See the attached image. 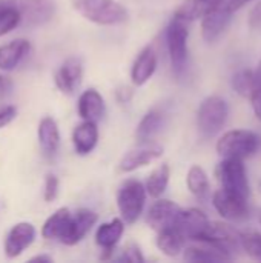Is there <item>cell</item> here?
I'll return each mask as SVG.
<instances>
[{"label":"cell","mask_w":261,"mask_h":263,"mask_svg":"<svg viewBox=\"0 0 261 263\" xmlns=\"http://www.w3.org/2000/svg\"><path fill=\"white\" fill-rule=\"evenodd\" d=\"M132 99V89L128 88V86H123V88H118L117 91V100L120 103H126Z\"/></svg>","instance_id":"8d00e7d4"},{"label":"cell","mask_w":261,"mask_h":263,"mask_svg":"<svg viewBox=\"0 0 261 263\" xmlns=\"http://www.w3.org/2000/svg\"><path fill=\"white\" fill-rule=\"evenodd\" d=\"M232 11L225 8H212L202 17V35L206 42H215L229 26Z\"/></svg>","instance_id":"9a60e30c"},{"label":"cell","mask_w":261,"mask_h":263,"mask_svg":"<svg viewBox=\"0 0 261 263\" xmlns=\"http://www.w3.org/2000/svg\"><path fill=\"white\" fill-rule=\"evenodd\" d=\"M169 177H171V168L168 163H162L160 166H157L146 179L145 186L148 194L154 199H158L166 191Z\"/></svg>","instance_id":"83f0119b"},{"label":"cell","mask_w":261,"mask_h":263,"mask_svg":"<svg viewBox=\"0 0 261 263\" xmlns=\"http://www.w3.org/2000/svg\"><path fill=\"white\" fill-rule=\"evenodd\" d=\"M35 239V228L28 222H20L14 225L5 239V254L9 259L18 257L28 247L32 245Z\"/></svg>","instance_id":"7c38bea8"},{"label":"cell","mask_w":261,"mask_h":263,"mask_svg":"<svg viewBox=\"0 0 261 263\" xmlns=\"http://www.w3.org/2000/svg\"><path fill=\"white\" fill-rule=\"evenodd\" d=\"M229 116V108L225 99L220 96L206 97L197 111V125L203 136L214 137L226 125Z\"/></svg>","instance_id":"8992f818"},{"label":"cell","mask_w":261,"mask_h":263,"mask_svg":"<svg viewBox=\"0 0 261 263\" xmlns=\"http://www.w3.org/2000/svg\"><path fill=\"white\" fill-rule=\"evenodd\" d=\"M163 112L160 109H151L148 111L143 119L140 120L137 131H135V139L140 145L143 143H151V140L160 133L163 126Z\"/></svg>","instance_id":"cb8c5ba5"},{"label":"cell","mask_w":261,"mask_h":263,"mask_svg":"<svg viewBox=\"0 0 261 263\" xmlns=\"http://www.w3.org/2000/svg\"><path fill=\"white\" fill-rule=\"evenodd\" d=\"M97 214L91 210H78L72 214L71 217V222H69V227H68V231H66V236L65 239L62 240L63 245H77L80 240L85 239V236L91 231V228L95 225L97 222Z\"/></svg>","instance_id":"2e32d148"},{"label":"cell","mask_w":261,"mask_h":263,"mask_svg":"<svg viewBox=\"0 0 261 263\" xmlns=\"http://www.w3.org/2000/svg\"><path fill=\"white\" fill-rule=\"evenodd\" d=\"M83 77V63L78 57L66 59L55 72V85L63 94H74Z\"/></svg>","instance_id":"5bb4252c"},{"label":"cell","mask_w":261,"mask_h":263,"mask_svg":"<svg viewBox=\"0 0 261 263\" xmlns=\"http://www.w3.org/2000/svg\"><path fill=\"white\" fill-rule=\"evenodd\" d=\"M232 88L237 91L245 99H251L254 94L255 88V80H254V71L251 69H242L234 74L232 77Z\"/></svg>","instance_id":"f546056e"},{"label":"cell","mask_w":261,"mask_h":263,"mask_svg":"<svg viewBox=\"0 0 261 263\" xmlns=\"http://www.w3.org/2000/svg\"><path fill=\"white\" fill-rule=\"evenodd\" d=\"M162 154H163L162 146L154 145V143H143L138 148L131 149L128 154H125V157L118 163V170L122 173H132L157 160L158 157H162Z\"/></svg>","instance_id":"4fadbf2b"},{"label":"cell","mask_w":261,"mask_h":263,"mask_svg":"<svg viewBox=\"0 0 261 263\" xmlns=\"http://www.w3.org/2000/svg\"><path fill=\"white\" fill-rule=\"evenodd\" d=\"M209 223L211 220L202 210L188 208V210H182L178 220L175 223V228L186 237V240L197 242L205 234Z\"/></svg>","instance_id":"8fae6325"},{"label":"cell","mask_w":261,"mask_h":263,"mask_svg":"<svg viewBox=\"0 0 261 263\" xmlns=\"http://www.w3.org/2000/svg\"><path fill=\"white\" fill-rule=\"evenodd\" d=\"M123 233H125V220L123 219H112L111 222L102 223L97 228L95 243L103 250V253H105L103 259H108L114 253Z\"/></svg>","instance_id":"e0dca14e"},{"label":"cell","mask_w":261,"mask_h":263,"mask_svg":"<svg viewBox=\"0 0 261 263\" xmlns=\"http://www.w3.org/2000/svg\"><path fill=\"white\" fill-rule=\"evenodd\" d=\"M212 203L217 213L229 222H243L249 217L248 199L243 196L229 193L223 188L214 193Z\"/></svg>","instance_id":"9c48e42d"},{"label":"cell","mask_w":261,"mask_h":263,"mask_svg":"<svg viewBox=\"0 0 261 263\" xmlns=\"http://www.w3.org/2000/svg\"><path fill=\"white\" fill-rule=\"evenodd\" d=\"M215 177L220 183V188L249 199L251 190L243 159L223 157L215 168Z\"/></svg>","instance_id":"5b68a950"},{"label":"cell","mask_w":261,"mask_h":263,"mask_svg":"<svg viewBox=\"0 0 261 263\" xmlns=\"http://www.w3.org/2000/svg\"><path fill=\"white\" fill-rule=\"evenodd\" d=\"M157 54L151 46H146L135 59L131 68V79L135 86H143L157 69Z\"/></svg>","instance_id":"d6986e66"},{"label":"cell","mask_w":261,"mask_h":263,"mask_svg":"<svg viewBox=\"0 0 261 263\" xmlns=\"http://www.w3.org/2000/svg\"><path fill=\"white\" fill-rule=\"evenodd\" d=\"M72 213L68 208H60L57 210L43 225L42 228V236L48 240H58L62 242L66 236L69 222H71Z\"/></svg>","instance_id":"603a6c76"},{"label":"cell","mask_w":261,"mask_h":263,"mask_svg":"<svg viewBox=\"0 0 261 263\" xmlns=\"http://www.w3.org/2000/svg\"><path fill=\"white\" fill-rule=\"evenodd\" d=\"M118 262H128V263H142L145 262V257L138 248V245L135 243H128L123 250L122 254L117 257Z\"/></svg>","instance_id":"d6a6232c"},{"label":"cell","mask_w":261,"mask_h":263,"mask_svg":"<svg viewBox=\"0 0 261 263\" xmlns=\"http://www.w3.org/2000/svg\"><path fill=\"white\" fill-rule=\"evenodd\" d=\"M98 142V128L97 122L83 120L80 125L75 126L72 133V143L75 148V153L80 156L89 154Z\"/></svg>","instance_id":"ffe728a7"},{"label":"cell","mask_w":261,"mask_h":263,"mask_svg":"<svg viewBox=\"0 0 261 263\" xmlns=\"http://www.w3.org/2000/svg\"><path fill=\"white\" fill-rule=\"evenodd\" d=\"M197 242L208 243L232 259V254L242 248V233H238L229 223L211 222L205 234Z\"/></svg>","instance_id":"52a82bcc"},{"label":"cell","mask_w":261,"mask_h":263,"mask_svg":"<svg viewBox=\"0 0 261 263\" xmlns=\"http://www.w3.org/2000/svg\"><path fill=\"white\" fill-rule=\"evenodd\" d=\"M242 250L252 257L254 260L261 262V234L257 231L242 233Z\"/></svg>","instance_id":"1f68e13d"},{"label":"cell","mask_w":261,"mask_h":263,"mask_svg":"<svg viewBox=\"0 0 261 263\" xmlns=\"http://www.w3.org/2000/svg\"><path fill=\"white\" fill-rule=\"evenodd\" d=\"M260 223H261V216H260Z\"/></svg>","instance_id":"b9f144b4"},{"label":"cell","mask_w":261,"mask_h":263,"mask_svg":"<svg viewBox=\"0 0 261 263\" xmlns=\"http://www.w3.org/2000/svg\"><path fill=\"white\" fill-rule=\"evenodd\" d=\"M248 23H249V28H251V29L260 31L261 32V2L251 9Z\"/></svg>","instance_id":"d590c367"},{"label":"cell","mask_w":261,"mask_h":263,"mask_svg":"<svg viewBox=\"0 0 261 263\" xmlns=\"http://www.w3.org/2000/svg\"><path fill=\"white\" fill-rule=\"evenodd\" d=\"M146 186L137 179L125 180L117 191V206L125 223L131 225L138 220L146 205Z\"/></svg>","instance_id":"3957f363"},{"label":"cell","mask_w":261,"mask_h":263,"mask_svg":"<svg viewBox=\"0 0 261 263\" xmlns=\"http://www.w3.org/2000/svg\"><path fill=\"white\" fill-rule=\"evenodd\" d=\"M9 89H11V82L3 74H0V100L8 96Z\"/></svg>","instance_id":"74e56055"},{"label":"cell","mask_w":261,"mask_h":263,"mask_svg":"<svg viewBox=\"0 0 261 263\" xmlns=\"http://www.w3.org/2000/svg\"><path fill=\"white\" fill-rule=\"evenodd\" d=\"M75 9L89 22L111 26L128 20V11L115 0H74Z\"/></svg>","instance_id":"6da1fadb"},{"label":"cell","mask_w":261,"mask_h":263,"mask_svg":"<svg viewBox=\"0 0 261 263\" xmlns=\"http://www.w3.org/2000/svg\"><path fill=\"white\" fill-rule=\"evenodd\" d=\"M186 183H188V190L197 199L208 200L211 197V183H209L206 171L202 166L194 165V166L189 168L188 177H186Z\"/></svg>","instance_id":"4316f807"},{"label":"cell","mask_w":261,"mask_h":263,"mask_svg":"<svg viewBox=\"0 0 261 263\" xmlns=\"http://www.w3.org/2000/svg\"><path fill=\"white\" fill-rule=\"evenodd\" d=\"M251 103H252V108H254L255 116L261 120V92L251 97Z\"/></svg>","instance_id":"ab89813d"},{"label":"cell","mask_w":261,"mask_h":263,"mask_svg":"<svg viewBox=\"0 0 261 263\" xmlns=\"http://www.w3.org/2000/svg\"><path fill=\"white\" fill-rule=\"evenodd\" d=\"M254 80H255V88H254V94H252V96L260 94L261 92V60L258 62L257 69L254 71ZM249 100H251V99H249Z\"/></svg>","instance_id":"f35d334b"},{"label":"cell","mask_w":261,"mask_h":263,"mask_svg":"<svg viewBox=\"0 0 261 263\" xmlns=\"http://www.w3.org/2000/svg\"><path fill=\"white\" fill-rule=\"evenodd\" d=\"M180 213H182V208L177 203L168 199H162L151 205L148 216H146V222L155 233H160L168 228H174L178 220Z\"/></svg>","instance_id":"30bf717a"},{"label":"cell","mask_w":261,"mask_h":263,"mask_svg":"<svg viewBox=\"0 0 261 263\" xmlns=\"http://www.w3.org/2000/svg\"><path fill=\"white\" fill-rule=\"evenodd\" d=\"M31 45L25 39H15L0 46V69L12 71L29 52Z\"/></svg>","instance_id":"7402d4cb"},{"label":"cell","mask_w":261,"mask_h":263,"mask_svg":"<svg viewBox=\"0 0 261 263\" xmlns=\"http://www.w3.org/2000/svg\"><path fill=\"white\" fill-rule=\"evenodd\" d=\"M14 6L22 14V23L26 28H38L48 23L55 14L54 0H14Z\"/></svg>","instance_id":"ba28073f"},{"label":"cell","mask_w":261,"mask_h":263,"mask_svg":"<svg viewBox=\"0 0 261 263\" xmlns=\"http://www.w3.org/2000/svg\"><path fill=\"white\" fill-rule=\"evenodd\" d=\"M105 100L97 89L89 88L83 91V94L78 99V116L83 120L98 122L105 116Z\"/></svg>","instance_id":"44dd1931"},{"label":"cell","mask_w":261,"mask_h":263,"mask_svg":"<svg viewBox=\"0 0 261 263\" xmlns=\"http://www.w3.org/2000/svg\"><path fill=\"white\" fill-rule=\"evenodd\" d=\"M157 248L169 257H177L182 251H185L186 237L174 227L165 231H160L157 236Z\"/></svg>","instance_id":"d4e9b609"},{"label":"cell","mask_w":261,"mask_h":263,"mask_svg":"<svg viewBox=\"0 0 261 263\" xmlns=\"http://www.w3.org/2000/svg\"><path fill=\"white\" fill-rule=\"evenodd\" d=\"M20 23H22V14L11 3V0H0V37L11 32Z\"/></svg>","instance_id":"f1b7e54d"},{"label":"cell","mask_w":261,"mask_h":263,"mask_svg":"<svg viewBox=\"0 0 261 263\" xmlns=\"http://www.w3.org/2000/svg\"><path fill=\"white\" fill-rule=\"evenodd\" d=\"M206 12H208V8L203 3V0H185L180 5V8L175 11L177 15H180L189 22H192L198 17H203Z\"/></svg>","instance_id":"4dcf8cb0"},{"label":"cell","mask_w":261,"mask_h":263,"mask_svg":"<svg viewBox=\"0 0 261 263\" xmlns=\"http://www.w3.org/2000/svg\"><path fill=\"white\" fill-rule=\"evenodd\" d=\"M260 191H261V183H260Z\"/></svg>","instance_id":"7bdbcfd3"},{"label":"cell","mask_w":261,"mask_h":263,"mask_svg":"<svg viewBox=\"0 0 261 263\" xmlns=\"http://www.w3.org/2000/svg\"><path fill=\"white\" fill-rule=\"evenodd\" d=\"M17 116V108L12 105H6V106H0V128L9 125Z\"/></svg>","instance_id":"e575fe53"},{"label":"cell","mask_w":261,"mask_h":263,"mask_svg":"<svg viewBox=\"0 0 261 263\" xmlns=\"http://www.w3.org/2000/svg\"><path fill=\"white\" fill-rule=\"evenodd\" d=\"M38 145L46 159H54L60 146L58 125L52 117H43L38 123Z\"/></svg>","instance_id":"ac0fdd59"},{"label":"cell","mask_w":261,"mask_h":263,"mask_svg":"<svg viewBox=\"0 0 261 263\" xmlns=\"http://www.w3.org/2000/svg\"><path fill=\"white\" fill-rule=\"evenodd\" d=\"M185 260H188V262L212 263L231 260V257L226 256L225 253H222L220 250L208 245V243L198 242V245H195V247L185 248Z\"/></svg>","instance_id":"484cf974"},{"label":"cell","mask_w":261,"mask_h":263,"mask_svg":"<svg viewBox=\"0 0 261 263\" xmlns=\"http://www.w3.org/2000/svg\"><path fill=\"white\" fill-rule=\"evenodd\" d=\"M188 37H189V20L174 14L166 28V45L172 69L177 76L186 68L188 60Z\"/></svg>","instance_id":"7a4b0ae2"},{"label":"cell","mask_w":261,"mask_h":263,"mask_svg":"<svg viewBox=\"0 0 261 263\" xmlns=\"http://www.w3.org/2000/svg\"><path fill=\"white\" fill-rule=\"evenodd\" d=\"M58 177L54 174H48L46 180H45V191H43V197L46 202H54L58 196Z\"/></svg>","instance_id":"836d02e7"},{"label":"cell","mask_w":261,"mask_h":263,"mask_svg":"<svg viewBox=\"0 0 261 263\" xmlns=\"http://www.w3.org/2000/svg\"><path fill=\"white\" fill-rule=\"evenodd\" d=\"M260 146V137L249 129H232L225 133L217 142V153L222 157L248 159L252 157Z\"/></svg>","instance_id":"277c9868"},{"label":"cell","mask_w":261,"mask_h":263,"mask_svg":"<svg viewBox=\"0 0 261 263\" xmlns=\"http://www.w3.org/2000/svg\"><path fill=\"white\" fill-rule=\"evenodd\" d=\"M31 262H52V257H49V256H35V257H32L31 259Z\"/></svg>","instance_id":"60d3db41"}]
</instances>
